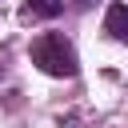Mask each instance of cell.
<instances>
[{"mask_svg":"<svg viewBox=\"0 0 128 128\" xmlns=\"http://www.w3.org/2000/svg\"><path fill=\"white\" fill-rule=\"evenodd\" d=\"M32 64L40 68V72H48V76H76V48L64 40V36H56V32H44L40 40H32Z\"/></svg>","mask_w":128,"mask_h":128,"instance_id":"obj_1","label":"cell"},{"mask_svg":"<svg viewBox=\"0 0 128 128\" xmlns=\"http://www.w3.org/2000/svg\"><path fill=\"white\" fill-rule=\"evenodd\" d=\"M104 32H108L112 40H128V8H124V4H108V12H104Z\"/></svg>","mask_w":128,"mask_h":128,"instance_id":"obj_2","label":"cell"},{"mask_svg":"<svg viewBox=\"0 0 128 128\" xmlns=\"http://www.w3.org/2000/svg\"><path fill=\"white\" fill-rule=\"evenodd\" d=\"M24 12H28V16H44V20H52V16L64 12V0H28Z\"/></svg>","mask_w":128,"mask_h":128,"instance_id":"obj_3","label":"cell"},{"mask_svg":"<svg viewBox=\"0 0 128 128\" xmlns=\"http://www.w3.org/2000/svg\"><path fill=\"white\" fill-rule=\"evenodd\" d=\"M80 4H92V0H80Z\"/></svg>","mask_w":128,"mask_h":128,"instance_id":"obj_4","label":"cell"}]
</instances>
